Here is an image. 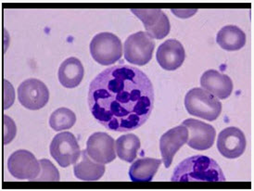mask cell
<instances>
[{
  "mask_svg": "<svg viewBox=\"0 0 254 191\" xmlns=\"http://www.w3.org/2000/svg\"><path fill=\"white\" fill-rule=\"evenodd\" d=\"M82 159L73 167L75 177L82 181H98L105 174V166L102 163L93 161L86 150L81 153Z\"/></svg>",
  "mask_w": 254,
  "mask_h": 191,
  "instance_id": "e0dca14e",
  "label": "cell"
},
{
  "mask_svg": "<svg viewBox=\"0 0 254 191\" xmlns=\"http://www.w3.org/2000/svg\"><path fill=\"white\" fill-rule=\"evenodd\" d=\"M16 126L14 121L7 115H4V144L11 142L16 135Z\"/></svg>",
  "mask_w": 254,
  "mask_h": 191,
  "instance_id": "603a6c76",
  "label": "cell"
},
{
  "mask_svg": "<svg viewBox=\"0 0 254 191\" xmlns=\"http://www.w3.org/2000/svg\"><path fill=\"white\" fill-rule=\"evenodd\" d=\"M7 168L16 179L34 181L40 174L41 164L32 152L20 149L8 158Z\"/></svg>",
  "mask_w": 254,
  "mask_h": 191,
  "instance_id": "52a82bcc",
  "label": "cell"
},
{
  "mask_svg": "<svg viewBox=\"0 0 254 191\" xmlns=\"http://www.w3.org/2000/svg\"><path fill=\"white\" fill-rule=\"evenodd\" d=\"M140 147V140L134 134H123L115 142L117 156L122 161H125L127 163L134 162Z\"/></svg>",
  "mask_w": 254,
  "mask_h": 191,
  "instance_id": "ffe728a7",
  "label": "cell"
},
{
  "mask_svg": "<svg viewBox=\"0 0 254 191\" xmlns=\"http://www.w3.org/2000/svg\"><path fill=\"white\" fill-rule=\"evenodd\" d=\"M90 53L98 64L110 66L117 63L123 55L120 38L113 33H100L90 43Z\"/></svg>",
  "mask_w": 254,
  "mask_h": 191,
  "instance_id": "277c9868",
  "label": "cell"
},
{
  "mask_svg": "<svg viewBox=\"0 0 254 191\" xmlns=\"http://www.w3.org/2000/svg\"><path fill=\"white\" fill-rule=\"evenodd\" d=\"M50 154L61 167L75 164L81 156V149L74 134L63 132L56 134L50 143Z\"/></svg>",
  "mask_w": 254,
  "mask_h": 191,
  "instance_id": "5b68a950",
  "label": "cell"
},
{
  "mask_svg": "<svg viewBox=\"0 0 254 191\" xmlns=\"http://www.w3.org/2000/svg\"><path fill=\"white\" fill-rule=\"evenodd\" d=\"M85 150L93 161L102 164L112 163L117 155L114 139L103 132H97L89 136Z\"/></svg>",
  "mask_w": 254,
  "mask_h": 191,
  "instance_id": "30bf717a",
  "label": "cell"
},
{
  "mask_svg": "<svg viewBox=\"0 0 254 191\" xmlns=\"http://www.w3.org/2000/svg\"><path fill=\"white\" fill-rule=\"evenodd\" d=\"M84 74V66L77 58L66 59L59 69L60 83L66 88H74L80 85Z\"/></svg>",
  "mask_w": 254,
  "mask_h": 191,
  "instance_id": "2e32d148",
  "label": "cell"
},
{
  "mask_svg": "<svg viewBox=\"0 0 254 191\" xmlns=\"http://www.w3.org/2000/svg\"><path fill=\"white\" fill-rule=\"evenodd\" d=\"M185 107L188 113L204 120L215 121L222 112L219 99L203 88H193L185 97Z\"/></svg>",
  "mask_w": 254,
  "mask_h": 191,
  "instance_id": "3957f363",
  "label": "cell"
},
{
  "mask_svg": "<svg viewBox=\"0 0 254 191\" xmlns=\"http://www.w3.org/2000/svg\"><path fill=\"white\" fill-rule=\"evenodd\" d=\"M18 99L22 106L37 111L46 106L50 99L48 86L38 79H28L18 87Z\"/></svg>",
  "mask_w": 254,
  "mask_h": 191,
  "instance_id": "ba28073f",
  "label": "cell"
},
{
  "mask_svg": "<svg viewBox=\"0 0 254 191\" xmlns=\"http://www.w3.org/2000/svg\"><path fill=\"white\" fill-rule=\"evenodd\" d=\"M201 87L217 99H226L233 91V82L228 75L215 70L205 71L200 78Z\"/></svg>",
  "mask_w": 254,
  "mask_h": 191,
  "instance_id": "9a60e30c",
  "label": "cell"
},
{
  "mask_svg": "<svg viewBox=\"0 0 254 191\" xmlns=\"http://www.w3.org/2000/svg\"><path fill=\"white\" fill-rule=\"evenodd\" d=\"M88 107L108 130L131 132L142 127L152 113L153 85L147 74L134 66H112L92 81Z\"/></svg>",
  "mask_w": 254,
  "mask_h": 191,
  "instance_id": "6da1fadb",
  "label": "cell"
},
{
  "mask_svg": "<svg viewBox=\"0 0 254 191\" xmlns=\"http://www.w3.org/2000/svg\"><path fill=\"white\" fill-rule=\"evenodd\" d=\"M134 13L143 22L147 34L152 39H163L171 30L169 19L162 9L157 8H132Z\"/></svg>",
  "mask_w": 254,
  "mask_h": 191,
  "instance_id": "9c48e42d",
  "label": "cell"
},
{
  "mask_svg": "<svg viewBox=\"0 0 254 191\" xmlns=\"http://www.w3.org/2000/svg\"><path fill=\"white\" fill-rule=\"evenodd\" d=\"M76 122L75 114L67 108H60L51 114L50 118V127L55 131L70 129Z\"/></svg>",
  "mask_w": 254,
  "mask_h": 191,
  "instance_id": "44dd1931",
  "label": "cell"
},
{
  "mask_svg": "<svg viewBox=\"0 0 254 191\" xmlns=\"http://www.w3.org/2000/svg\"><path fill=\"white\" fill-rule=\"evenodd\" d=\"M156 59L160 66L166 71H175L182 66L186 59L183 45L177 39L163 43L157 50Z\"/></svg>",
  "mask_w": 254,
  "mask_h": 191,
  "instance_id": "5bb4252c",
  "label": "cell"
},
{
  "mask_svg": "<svg viewBox=\"0 0 254 191\" xmlns=\"http://www.w3.org/2000/svg\"><path fill=\"white\" fill-rule=\"evenodd\" d=\"M189 140V130L185 126L172 128L162 135L160 139V149L163 162L166 168H169L177 151Z\"/></svg>",
  "mask_w": 254,
  "mask_h": 191,
  "instance_id": "4fadbf2b",
  "label": "cell"
},
{
  "mask_svg": "<svg viewBox=\"0 0 254 191\" xmlns=\"http://www.w3.org/2000/svg\"><path fill=\"white\" fill-rule=\"evenodd\" d=\"M216 42L223 50L237 51L245 46L246 34L238 26L226 25L219 31Z\"/></svg>",
  "mask_w": 254,
  "mask_h": 191,
  "instance_id": "d6986e66",
  "label": "cell"
},
{
  "mask_svg": "<svg viewBox=\"0 0 254 191\" xmlns=\"http://www.w3.org/2000/svg\"><path fill=\"white\" fill-rule=\"evenodd\" d=\"M226 177L216 163L207 156H193L179 163L171 177L172 182H225Z\"/></svg>",
  "mask_w": 254,
  "mask_h": 191,
  "instance_id": "7a4b0ae2",
  "label": "cell"
},
{
  "mask_svg": "<svg viewBox=\"0 0 254 191\" xmlns=\"http://www.w3.org/2000/svg\"><path fill=\"white\" fill-rule=\"evenodd\" d=\"M163 160L141 158L130 166L129 177L134 182H149L155 177Z\"/></svg>",
  "mask_w": 254,
  "mask_h": 191,
  "instance_id": "ac0fdd59",
  "label": "cell"
},
{
  "mask_svg": "<svg viewBox=\"0 0 254 191\" xmlns=\"http://www.w3.org/2000/svg\"><path fill=\"white\" fill-rule=\"evenodd\" d=\"M246 146V136L238 127L225 128L219 134L217 139L219 152L227 159L240 157L244 153Z\"/></svg>",
  "mask_w": 254,
  "mask_h": 191,
  "instance_id": "7c38bea8",
  "label": "cell"
},
{
  "mask_svg": "<svg viewBox=\"0 0 254 191\" xmlns=\"http://www.w3.org/2000/svg\"><path fill=\"white\" fill-rule=\"evenodd\" d=\"M41 164V171L38 177L34 181L36 182H58L60 181V173L55 165L48 159L39 161Z\"/></svg>",
  "mask_w": 254,
  "mask_h": 191,
  "instance_id": "7402d4cb",
  "label": "cell"
},
{
  "mask_svg": "<svg viewBox=\"0 0 254 191\" xmlns=\"http://www.w3.org/2000/svg\"><path fill=\"white\" fill-rule=\"evenodd\" d=\"M189 130L188 145L197 150H206L212 148L216 132L213 127L196 119H188L182 124Z\"/></svg>",
  "mask_w": 254,
  "mask_h": 191,
  "instance_id": "8fae6325",
  "label": "cell"
},
{
  "mask_svg": "<svg viewBox=\"0 0 254 191\" xmlns=\"http://www.w3.org/2000/svg\"><path fill=\"white\" fill-rule=\"evenodd\" d=\"M155 48L153 39L145 32L131 35L125 43V59L128 63L137 66L148 64Z\"/></svg>",
  "mask_w": 254,
  "mask_h": 191,
  "instance_id": "8992f818",
  "label": "cell"
}]
</instances>
